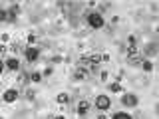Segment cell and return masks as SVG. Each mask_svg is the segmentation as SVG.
<instances>
[{
  "mask_svg": "<svg viewBox=\"0 0 159 119\" xmlns=\"http://www.w3.org/2000/svg\"><path fill=\"white\" fill-rule=\"evenodd\" d=\"M54 119H66V115H56Z\"/></svg>",
  "mask_w": 159,
  "mask_h": 119,
  "instance_id": "obj_16",
  "label": "cell"
},
{
  "mask_svg": "<svg viewBox=\"0 0 159 119\" xmlns=\"http://www.w3.org/2000/svg\"><path fill=\"white\" fill-rule=\"evenodd\" d=\"M93 103H96V107L99 109V111H107V109L111 107V99H109L107 95H103V93H102V95H98Z\"/></svg>",
  "mask_w": 159,
  "mask_h": 119,
  "instance_id": "obj_2",
  "label": "cell"
},
{
  "mask_svg": "<svg viewBox=\"0 0 159 119\" xmlns=\"http://www.w3.org/2000/svg\"><path fill=\"white\" fill-rule=\"evenodd\" d=\"M56 101L60 103V105H66V103H70V95H68V93H58Z\"/></svg>",
  "mask_w": 159,
  "mask_h": 119,
  "instance_id": "obj_8",
  "label": "cell"
},
{
  "mask_svg": "<svg viewBox=\"0 0 159 119\" xmlns=\"http://www.w3.org/2000/svg\"><path fill=\"white\" fill-rule=\"evenodd\" d=\"M141 68L145 69V72H151V69H153V64L149 62V60H143V62H141Z\"/></svg>",
  "mask_w": 159,
  "mask_h": 119,
  "instance_id": "obj_10",
  "label": "cell"
},
{
  "mask_svg": "<svg viewBox=\"0 0 159 119\" xmlns=\"http://www.w3.org/2000/svg\"><path fill=\"white\" fill-rule=\"evenodd\" d=\"M111 119H133V117L129 115V113H125V111H119V113H116Z\"/></svg>",
  "mask_w": 159,
  "mask_h": 119,
  "instance_id": "obj_9",
  "label": "cell"
},
{
  "mask_svg": "<svg viewBox=\"0 0 159 119\" xmlns=\"http://www.w3.org/2000/svg\"><path fill=\"white\" fill-rule=\"evenodd\" d=\"M30 79H32V82H40V79H42V76H40V73H32V76H30Z\"/></svg>",
  "mask_w": 159,
  "mask_h": 119,
  "instance_id": "obj_13",
  "label": "cell"
},
{
  "mask_svg": "<svg viewBox=\"0 0 159 119\" xmlns=\"http://www.w3.org/2000/svg\"><path fill=\"white\" fill-rule=\"evenodd\" d=\"M96 119H107V117H106V115H98Z\"/></svg>",
  "mask_w": 159,
  "mask_h": 119,
  "instance_id": "obj_17",
  "label": "cell"
},
{
  "mask_svg": "<svg viewBox=\"0 0 159 119\" xmlns=\"http://www.w3.org/2000/svg\"><path fill=\"white\" fill-rule=\"evenodd\" d=\"M26 40H28V44H30V46H32V44H36V34H28V36H26Z\"/></svg>",
  "mask_w": 159,
  "mask_h": 119,
  "instance_id": "obj_12",
  "label": "cell"
},
{
  "mask_svg": "<svg viewBox=\"0 0 159 119\" xmlns=\"http://www.w3.org/2000/svg\"><path fill=\"white\" fill-rule=\"evenodd\" d=\"M18 99V89L16 87H10V89H6V91L2 93V101L4 103H14Z\"/></svg>",
  "mask_w": 159,
  "mask_h": 119,
  "instance_id": "obj_3",
  "label": "cell"
},
{
  "mask_svg": "<svg viewBox=\"0 0 159 119\" xmlns=\"http://www.w3.org/2000/svg\"><path fill=\"white\" fill-rule=\"evenodd\" d=\"M137 103H139V99H137V95H133V93H123V95H121V105L135 107Z\"/></svg>",
  "mask_w": 159,
  "mask_h": 119,
  "instance_id": "obj_4",
  "label": "cell"
},
{
  "mask_svg": "<svg viewBox=\"0 0 159 119\" xmlns=\"http://www.w3.org/2000/svg\"><path fill=\"white\" fill-rule=\"evenodd\" d=\"M24 56H26L28 62H36L38 56H40V50H38V48H34V46H28L26 50H24Z\"/></svg>",
  "mask_w": 159,
  "mask_h": 119,
  "instance_id": "obj_5",
  "label": "cell"
},
{
  "mask_svg": "<svg viewBox=\"0 0 159 119\" xmlns=\"http://www.w3.org/2000/svg\"><path fill=\"white\" fill-rule=\"evenodd\" d=\"M4 68H8L10 72H18V69H20V62L16 58H8L6 62H4Z\"/></svg>",
  "mask_w": 159,
  "mask_h": 119,
  "instance_id": "obj_6",
  "label": "cell"
},
{
  "mask_svg": "<svg viewBox=\"0 0 159 119\" xmlns=\"http://www.w3.org/2000/svg\"><path fill=\"white\" fill-rule=\"evenodd\" d=\"M6 16H8V14L4 12V10H0V22H2V20H6Z\"/></svg>",
  "mask_w": 159,
  "mask_h": 119,
  "instance_id": "obj_14",
  "label": "cell"
},
{
  "mask_svg": "<svg viewBox=\"0 0 159 119\" xmlns=\"http://www.w3.org/2000/svg\"><path fill=\"white\" fill-rule=\"evenodd\" d=\"M2 72H4V62L0 60V73H2Z\"/></svg>",
  "mask_w": 159,
  "mask_h": 119,
  "instance_id": "obj_15",
  "label": "cell"
},
{
  "mask_svg": "<svg viewBox=\"0 0 159 119\" xmlns=\"http://www.w3.org/2000/svg\"><path fill=\"white\" fill-rule=\"evenodd\" d=\"M0 119H2V117H0Z\"/></svg>",
  "mask_w": 159,
  "mask_h": 119,
  "instance_id": "obj_18",
  "label": "cell"
},
{
  "mask_svg": "<svg viewBox=\"0 0 159 119\" xmlns=\"http://www.w3.org/2000/svg\"><path fill=\"white\" fill-rule=\"evenodd\" d=\"M109 89H111V91H121V86H119V83L117 82H113V83H109Z\"/></svg>",
  "mask_w": 159,
  "mask_h": 119,
  "instance_id": "obj_11",
  "label": "cell"
},
{
  "mask_svg": "<svg viewBox=\"0 0 159 119\" xmlns=\"http://www.w3.org/2000/svg\"><path fill=\"white\" fill-rule=\"evenodd\" d=\"M86 22H88V26L89 28H93V30H99V28H103V16L102 14H98V12H89L88 16H86Z\"/></svg>",
  "mask_w": 159,
  "mask_h": 119,
  "instance_id": "obj_1",
  "label": "cell"
},
{
  "mask_svg": "<svg viewBox=\"0 0 159 119\" xmlns=\"http://www.w3.org/2000/svg\"><path fill=\"white\" fill-rule=\"evenodd\" d=\"M89 107H92V103L89 101H86V99H84V101H80L78 103V115H88V111H89Z\"/></svg>",
  "mask_w": 159,
  "mask_h": 119,
  "instance_id": "obj_7",
  "label": "cell"
}]
</instances>
